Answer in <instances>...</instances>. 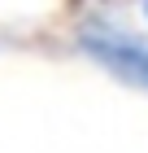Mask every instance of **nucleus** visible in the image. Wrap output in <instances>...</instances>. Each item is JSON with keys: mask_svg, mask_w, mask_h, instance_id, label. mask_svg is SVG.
Segmentation results:
<instances>
[{"mask_svg": "<svg viewBox=\"0 0 148 153\" xmlns=\"http://www.w3.org/2000/svg\"><path fill=\"white\" fill-rule=\"evenodd\" d=\"M139 13H144V22H148V0H139Z\"/></svg>", "mask_w": 148, "mask_h": 153, "instance_id": "obj_2", "label": "nucleus"}, {"mask_svg": "<svg viewBox=\"0 0 148 153\" xmlns=\"http://www.w3.org/2000/svg\"><path fill=\"white\" fill-rule=\"evenodd\" d=\"M74 39H79V48L100 66V70H109L118 83L148 92V39H139L135 31H126L113 18H87Z\"/></svg>", "mask_w": 148, "mask_h": 153, "instance_id": "obj_1", "label": "nucleus"}]
</instances>
